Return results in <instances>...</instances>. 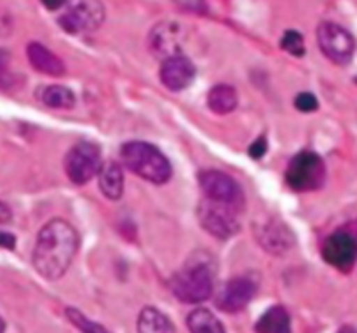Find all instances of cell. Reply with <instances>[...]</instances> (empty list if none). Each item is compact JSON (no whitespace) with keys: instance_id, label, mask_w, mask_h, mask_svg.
<instances>
[{"instance_id":"cell-8","label":"cell","mask_w":357,"mask_h":333,"mask_svg":"<svg viewBox=\"0 0 357 333\" xmlns=\"http://www.w3.org/2000/svg\"><path fill=\"white\" fill-rule=\"evenodd\" d=\"M199 185L206 201L232 206L243 212L244 192L230 175L218 170L202 171L199 175Z\"/></svg>"},{"instance_id":"cell-4","label":"cell","mask_w":357,"mask_h":333,"mask_svg":"<svg viewBox=\"0 0 357 333\" xmlns=\"http://www.w3.org/2000/svg\"><path fill=\"white\" fill-rule=\"evenodd\" d=\"M326 180V166L324 161L316 152L303 150L296 154L286 170V184L295 192L317 191Z\"/></svg>"},{"instance_id":"cell-16","label":"cell","mask_w":357,"mask_h":333,"mask_svg":"<svg viewBox=\"0 0 357 333\" xmlns=\"http://www.w3.org/2000/svg\"><path fill=\"white\" fill-rule=\"evenodd\" d=\"M98 180H100V188L103 195L112 201H117L124 194V173H122L121 164L105 163L101 164L100 173H98Z\"/></svg>"},{"instance_id":"cell-20","label":"cell","mask_w":357,"mask_h":333,"mask_svg":"<svg viewBox=\"0 0 357 333\" xmlns=\"http://www.w3.org/2000/svg\"><path fill=\"white\" fill-rule=\"evenodd\" d=\"M187 327L190 333H225V328L220 323L218 318L208 309L192 311L187 318Z\"/></svg>"},{"instance_id":"cell-12","label":"cell","mask_w":357,"mask_h":333,"mask_svg":"<svg viewBox=\"0 0 357 333\" xmlns=\"http://www.w3.org/2000/svg\"><path fill=\"white\" fill-rule=\"evenodd\" d=\"M255 236L265 251H268L271 255H278V257L291 250L295 244V236H293L291 229L279 219H271L265 220L264 223H258L255 227Z\"/></svg>"},{"instance_id":"cell-24","label":"cell","mask_w":357,"mask_h":333,"mask_svg":"<svg viewBox=\"0 0 357 333\" xmlns=\"http://www.w3.org/2000/svg\"><path fill=\"white\" fill-rule=\"evenodd\" d=\"M9 65H10L9 52L0 49V91L9 89V87L14 84V75L13 72H10Z\"/></svg>"},{"instance_id":"cell-31","label":"cell","mask_w":357,"mask_h":333,"mask_svg":"<svg viewBox=\"0 0 357 333\" xmlns=\"http://www.w3.org/2000/svg\"><path fill=\"white\" fill-rule=\"evenodd\" d=\"M356 82H357V77H356Z\"/></svg>"},{"instance_id":"cell-22","label":"cell","mask_w":357,"mask_h":333,"mask_svg":"<svg viewBox=\"0 0 357 333\" xmlns=\"http://www.w3.org/2000/svg\"><path fill=\"white\" fill-rule=\"evenodd\" d=\"M65 314H66V318H68L70 323L75 325V327L79 328L82 333H110L107 328H103L101 325L91 321L89 318L84 316L80 311L73 309V307H68V309L65 311Z\"/></svg>"},{"instance_id":"cell-25","label":"cell","mask_w":357,"mask_h":333,"mask_svg":"<svg viewBox=\"0 0 357 333\" xmlns=\"http://www.w3.org/2000/svg\"><path fill=\"white\" fill-rule=\"evenodd\" d=\"M295 107L296 110L303 112V114H310V112H316L319 108V101L312 93H300L295 98Z\"/></svg>"},{"instance_id":"cell-23","label":"cell","mask_w":357,"mask_h":333,"mask_svg":"<svg viewBox=\"0 0 357 333\" xmlns=\"http://www.w3.org/2000/svg\"><path fill=\"white\" fill-rule=\"evenodd\" d=\"M281 47L289 54L296 56V58L305 56V40H303V35L298 34L296 30H288L282 35Z\"/></svg>"},{"instance_id":"cell-27","label":"cell","mask_w":357,"mask_h":333,"mask_svg":"<svg viewBox=\"0 0 357 333\" xmlns=\"http://www.w3.org/2000/svg\"><path fill=\"white\" fill-rule=\"evenodd\" d=\"M14 246H16V237L9 232H0V248L14 250Z\"/></svg>"},{"instance_id":"cell-28","label":"cell","mask_w":357,"mask_h":333,"mask_svg":"<svg viewBox=\"0 0 357 333\" xmlns=\"http://www.w3.org/2000/svg\"><path fill=\"white\" fill-rule=\"evenodd\" d=\"M13 219V212L9 209V206L0 202V223H7Z\"/></svg>"},{"instance_id":"cell-2","label":"cell","mask_w":357,"mask_h":333,"mask_svg":"<svg viewBox=\"0 0 357 333\" xmlns=\"http://www.w3.org/2000/svg\"><path fill=\"white\" fill-rule=\"evenodd\" d=\"M215 258L204 251H195L169 279V288L183 304H201L215 292Z\"/></svg>"},{"instance_id":"cell-9","label":"cell","mask_w":357,"mask_h":333,"mask_svg":"<svg viewBox=\"0 0 357 333\" xmlns=\"http://www.w3.org/2000/svg\"><path fill=\"white\" fill-rule=\"evenodd\" d=\"M101 168L100 147L93 142H79L65 157V173L75 185H86L93 180Z\"/></svg>"},{"instance_id":"cell-17","label":"cell","mask_w":357,"mask_h":333,"mask_svg":"<svg viewBox=\"0 0 357 333\" xmlns=\"http://www.w3.org/2000/svg\"><path fill=\"white\" fill-rule=\"evenodd\" d=\"M257 333H291V318L282 306H274L261 314L255 325Z\"/></svg>"},{"instance_id":"cell-3","label":"cell","mask_w":357,"mask_h":333,"mask_svg":"<svg viewBox=\"0 0 357 333\" xmlns=\"http://www.w3.org/2000/svg\"><path fill=\"white\" fill-rule=\"evenodd\" d=\"M121 161L129 171L142 177L150 184L162 185L173 175L169 159L146 142H128L121 147Z\"/></svg>"},{"instance_id":"cell-21","label":"cell","mask_w":357,"mask_h":333,"mask_svg":"<svg viewBox=\"0 0 357 333\" xmlns=\"http://www.w3.org/2000/svg\"><path fill=\"white\" fill-rule=\"evenodd\" d=\"M42 101H44L45 107L49 108H61V110H70V108L75 107V94L72 89L65 86H47L40 94Z\"/></svg>"},{"instance_id":"cell-15","label":"cell","mask_w":357,"mask_h":333,"mask_svg":"<svg viewBox=\"0 0 357 333\" xmlns=\"http://www.w3.org/2000/svg\"><path fill=\"white\" fill-rule=\"evenodd\" d=\"M26 54H28V61L31 63V66H33L37 72L45 73V75L49 77L65 75V70H66L65 63H63L54 52H51L47 47L38 44V42H31V44H28Z\"/></svg>"},{"instance_id":"cell-14","label":"cell","mask_w":357,"mask_h":333,"mask_svg":"<svg viewBox=\"0 0 357 333\" xmlns=\"http://www.w3.org/2000/svg\"><path fill=\"white\" fill-rule=\"evenodd\" d=\"M160 82L171 91H181L190 86L195 79V66L190 58L183 54L171 56L160 66Z\"/></svg>"},{"instance_id":"cell-1","label":"cell","mask_w":357,"mask_h":333,"mask_svg":"<svg viewBox=\"0 0 357 333\" xmlns=\"http://www.w3.org/2000/svg\"><path fill=\"white\" fill-rule=\"evenodd\" d=\"M79 234L75 227L63 219L49 220L38 230L31 262L42 278L58 281L72 265L79 250Z\"/></svg>"},{"instance_id":"cell-30","label":"cell","mask_w":357,"mask_h":333,"mask_svg":"<svg viewBox=\"0 0 357 333\" xmlns=\"http://www.w3.org/2000/svg\"><path fill=\"white\" fill-rule=\"evenodd\" d=\"M3 330H6V325H3L2 318H0V333H3Z\"/></svg>"},{"instance_id":"cell-10","label":"cell","mask_w":357,"mask_h":333,"mask_svg":"<svg viewBox=\"0 0 357 333\" xmlns=\"http://www.w3.org/2000/svg\"><path fill=\"white\" fill-rule=\"evenodd\" d=\"M323 258L342 272H349L357 260V239L351 232L337 230L323 244Z\"/></svg>"},{"instance_id":"cell-19","label":"cell","mask_w":357,"mask_h":333,"mask_svg":"<svg viewBox=\"0 0 357 333\" xmlns=\"http://www.w3.org/2000/svg\"><path fill=\"white\" fill-rule=\"evenodd\" d=\"M138 333H178L169 318L155 307H145L138 318Z\"/></svg>"},{"instance_id":"cell-5","label":"cell","mask_w":357,"mask_h":333,"mask_svg":"<svg viewBox=\"0 0 357 333\" xmlns=\"http://www.w3.org/2000/svg\"><path fill=\"white\" fill-rule=\"evenodd\" d=\"M105 21V7L98 0L65 2V10L58 17L61 30L66 34H93Z\"/></svg>"},{"instance_id":"cell-6","label":"cell","mask_w":357,"mask_h":333,"mask_svg":"<svg viewBox=\"0 0 357 333\" xmlns=\"http://www.w3.org/2000/svg\"><path fill=\"white\" fill-rule=\"evenodd\" d=\"M241 209L211 201H201L197 208V219L202 229L208 230L216 239H230L241 229Z\"/></svg>"},{"instance_id":"cell-18","label":"cell","mask_w":357,"mask_h":333,"mask_svg":"<svg viewBox=\"0 0 357 333\" xmlns=\"http://www.w3.org/2000/svg\"><path fill=\"white\" fill-rule=\"evenodd\" d=\"M237 91L229 84H218L208 93V107L218 115H227L237 108Z\"/></svg>"},{"instance_id":"cell-26","label":"cell","mask_w":357,"mask_h":333,"mask_svg":"<svg viewBox=\"0 0 357 333\" xmlns=\"http://www.w3.org/2000/svg\"><path fill=\"white\" fill-rule=\"evenodd\" d=\"M265 152H267V140H265V136H260V138L255 140L250 145V149H248V154L253 159H261L265 156Z\"/></svg>"},{"instance_id":"cell-11","label":"cell","mask_w":357,"mask_h":333,"mask_svg":"<svg viewBox=\"0 0 357 333\" xmlns=\"http://www.w3.org/2000/svg\"><path fill=\"white\" fill-rule=\"evenodd\" d=\"M255 295H257V283L248 276H237L229 279L220 288L216 307L223 313H239L255 299Z\"/></svg>"},{"instance_id":"cell-13","label":"cell","mask_w":357,"mask_h":333,"mask_svg":"<svg viewBox=\"0 0 357 333\" xmlns=\"http://www.w3.org/2000/svg\"><path fill=\"white\" fill-rule=\"evenodd\" d=\"M183 38L185 35L180 24L173 21H162L152 28L149 35V44L155 54L171 58V56L180 54Z\"/></svg>"},{"instance_id":"cell-7","label":"cell","mask_w":357,"mask_h":333,"mask_svg":"<svg viewBox=\"0 0 357 333\" xmlns=\"http://www.w3.org/2000/svg\"><path fill=\"white\" fill-rule=\"evenodd\" d=\"M317 44L323 54L337 65H349L354 58V37L351 31L333 21H323L317 27Z\"/></svg>"},{"instance_id":"cell-29","label":"cell","mask_w":357,"mask_h":333,"mask_svg":"<svg viewBox=\"0 0 357 333\" xmlns=\"http://www.w3.org/2000/svg\"><path fill=\"white\" fill-rule=\"evenodd\" d=\"M338 333H357V330L354 327H342L340 330H338Z\"/></svg>"}]
</instances>
